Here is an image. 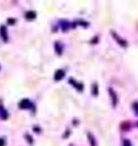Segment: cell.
Masks as SVG:
<instances>
[{
    "instance_id": "1",
    "label": "cell",
    "mask_w": 138,
    "mask_h": 146,
    "mask_svg": "<svg viewBox=\"0 0 138 146\" xmlns=\"http://www.w3.org/2000/svg\"><path fill=\"white\" fill-rule=\"evenodd\" d=\"M18 107H20L21 110H27V108H32V110H34V104L30 101V100L28 99H24V100H22V101L18 104Z\"/></svg>"
},
{
    "instance_id": "2",
    "label": "cell",
    "mask_w": 138,
    "mask_h": 146,
    "mask_svg": "<svg viewBox=\"0 0 138 146\" xmlns=\"http://www.w3.org/2000/svg\"><path fill=\"white\" fill-rule=\"evenodd\" d=\"M0 36H1V39L4 40V42H7L9 40V35H7V29L5 26H1L0 27Z\"/></svg>"
},
{
    "instance_id": "3",
    "label": "cell",
    "mask_w": 138,
    "mask_h": 146,
    "mask_svg": "<svg viewBox=\"0 0 138 146\" xmlns=\"http://www.w3.org/2000/svg\"><path fill=\"white\" fill-rule=\"evenodd\" d=\"M64 76H66L64 71H63V70H58V71H56V73H55L53 79L56 80V82H59V80H62V79L64 78Z\"/></svg>"
},
{
    "instance_id": "4",
    "label": "cell",
    "mask_w": 138,
    "mask_h": 146,
    "mask_svg": "<svg viewBox=\"0 0 138 146\" xmlns=\"http://www.w3.org/2000/svg\"><path fill=\"white\" fill-rule=\"evenodd\" d=\"M109 93H110V98L113 99V106L115 107L116 104H118V96H116V94H115V91L113 89H109Z\"/></svg>"
},
{
    "instance_id": "5",
    "label": "cell",
    "mask_w": 138,
    "mask_h": 146,
    "mask_svg": "<svg viewBox=\"0 0 138 146\" xmlns=\"http://www.w3.org/2000/svg\"><path fill=\"white\" fill-rule=\"evenodd\" d=\"M69 83H70L72 85H74L75 88H76L78 90H79V91H82V90H84V85H82V84H78L76 82H75L74 79H73V78L69 79Z\"/></svg>"
},
{
    "instance_id": "6",
    "label": "cell",
    "mask_w": 138,
    "mask_h": 146,
    "mask_svg": "<svg viewBox=\"0 0 138 146\" xmlns=\"http://www.w3.org/2000/svg\"><path fill=\"white\" fill-rule=\"evenodd\" d=\"M24 16H26L27 20L32 21V20H34V18L36 17V13H35V11H27Z\"/></svg>"
},
{
    "instance_id": "7",
    "label": "cell",
    "mask_w": 138,
    "mask_h": 146,
    "mask_svg": "<svg viewBox=\"0 0 138 146\" xmlns=\"http://www.w3.org/2000/svg\"><path fill=\"white\" fill-rule=\"evenodd\" d=\"M89 139H90V144H91V146H96L95 138H93V135H91V133H89Z\"/></svg>"
},
{
    "instance_id": "8",
    "label": "cell",
    "mask_w": 138,
    "mask_h": 146,
    "mask_svg": "<svg viewBox=\"0 0 138 146\" xmlns=\"http://www.w3.org/2000/svg\"><path fill=\"white\" fill-rule=\"evenodd\" d=\"M55 48H56V51L58 55H61L62 54V50H61V46H59V43H56L55 44Z\"/></svg>"
},
{
    "instance_id": "9",
    "label": "cell",
    "mask_w": 138,
    "mask_h": 146,
    "mask_svg": "<svg viewBox=\"0 0 138 146\" xmlns=\"http://www.w3.org/2000/svg\"><path fill=\"white\" fill-rule=\"evenodd\" d=\"M1 118L3 119H5V118H7V113H6V110H1Z\"/></svg>"
},
{
    "instance_id": "10",
    "label": "cell",
    "mask_w": 138,
    "mask_h": 146,
    "mask_svg": "<svg viewBox=\"0 0 138 146\" xmlns=\"http://www.w3.org/2000/svg\"><path fill=\"white\" fill-rule=\"evenodd\" d=\"M133 110H135V112L138 115V102H135V104H133Z\"/></svg>"
},
{
    "instance_id": "11",
    "label": "cell",
    "mask_w": 138,
    "mask_h": 146,
    "mask_svg": "<svg viewBox=\"0 0 138 146\" xmlns=\"http://www.w3.org/2000/svg\"><path fill=\"white\" fill-rule=\"evenodd\" d=\"M124 146H132L130 140H124Z\"/></svg>"
},
{
    "instance_id": "12",
    "label": "cell",
    "mask_w": 138,
    "mask_h": 146,
    "mask_svg": "<svg viewBox=\"0 0 138 146\" xmlns=\"http://www.w3.org/2000/svg\"><path fill=\"white\" fill-rule=\"evenodd\" d=\"M93 91H95V93H93L95 95L98 94V93H97V91H98V90H97V84H93Z\"/></svg>"
},
{
    "instance_id": "13",
    "label": "cell",
    "mask_w": 138,
    "mask_h": 146,
    "mask_svg": "<svg viewBox=\"0 0 138 146\" xmlns=\"http://www.w3.org/2000/svg\"><path fill=\"white\" fill-rule=\"evenodd\" d=\"M9 23H16V20H13V18H10V20H9Z\"/></svg>"
},
{
    "instance_id": "14",
    "label": "cell",
    "mask_w": 138,
    "mask_h": 146,
    "mask_svg": "<svg viewBox=\"0 0 138 146\" xmlns=\"http://www.w3.org/2000/svg\"><path fill=\"white\" fill-rule=\"evenodd\" d=\"M5 145V141H4L3 139H0V146H4Z\"/></svg>"
}]
</instances>
